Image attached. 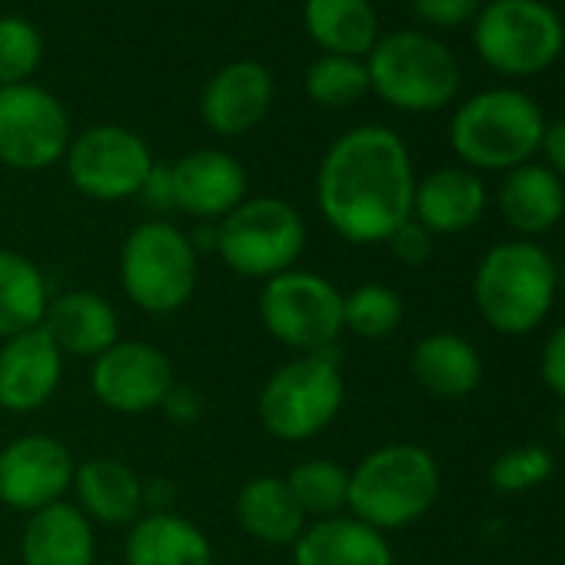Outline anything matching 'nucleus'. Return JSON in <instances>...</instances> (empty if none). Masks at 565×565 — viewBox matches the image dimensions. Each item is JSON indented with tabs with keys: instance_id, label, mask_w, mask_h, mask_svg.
Instances as JSON below:
<instances>
[{
	"instance_id": "obj_38",
	"label": "nucleus",
	"mask_w": 565,
	"mask_h": 565,
	"mask_svg": "<svg viewBox=\"0 0 565 565\" xmlns=\"http://www.w3.org/2000/svg\"><path fill=\"white\" fill-rule=\"evenodd\" d=\"M160 409L167 413V419H170V423L186 426V423L200 419V413H203V399H200V393H193V390H186V386H173V390L167 393V399H163V406H160Z\"/></svg>"
},
{
	"instance_id": "obj_18",
	"label": "nucleus",
	"mask_w": 565,
	"mask_h": 565,
	"mask_svg": "<svg viewBox=\"0 0 565 565\" xmlns=\"http://www.w3.org/2000/svg\"><path fill=\"white\" fill-rule=\"evenodd\" d=\"M489 193L476 170L469 167H439L416 180L413 220L423 223L433 236H452L476 226L486 213Z\"/></svg>"
},
{
	"instance_id": "obj_25",
	"label": "nucleus",
	"mask_w": 565,
	"mask_h": 565,
	"mask_svg": "<svg viewBox=\"0 0 565 565\" xmlns=\"http://www.w3.org/2000/svg\"><path fill=\"white\" fill-rule=\"evenodd\" d=\"M499 213L519 239L542 236L565 216V183L545 163H522L502 177Z\"/></svg>"
},
{
	"instance_id": "obj_35",
	"label": "nucleus",
	"mask_w": 565,
	"mask_h": 565,
	"mask_svg": "<svg viewBox=\"0 0 565 565\" xmlns=\"http://www.w3.org/2000/svg\"><path fill=\"white\" fill-rule=\"evenodd\" d=\"M386 243H390L393 256H396L399 263H406V266H423V263L433 256V233H429L423 223H416L413 216H409Z\"/></svg>"
},
{
	"instance_id": "obj_4",
	"label": "nucleus",
	"mask_w": 565,
	"mask_h": 565,
	"mask_svg": "<svg viewBox=\"0 0 565 565\" xmlns=\"http://www.w3.org/2000/svg\"><path fill=\"white\" fill-rule=\"evenodd\" d=\"M542 107L515 87L479 90L462 100L449 120V143L462 167L476 173H509L522 163H532L542 147Z\"/></svg>"
},
{
	"instance_id": "obj_3",
	"label": "nucleus",
	"mask_w": 565,
	"mask_h": 565,
	"mask_svg": "<svg viewBox=\"0 0 565 565\" xmlns=\"http://www.w3.org/2000/svg\"><path fill=\"white\" fill-rule=\"evenodd\" d=\"M558 294V266L532 239L495 243L476 266L472 300L486 327L502 337L532 333L552 313Z\"/></svg>"
},
{
	"instance_id": "obj_26",
	"label": "nucleus",
	"mask_w": 565,
	"mask_h": 565,
	"mask_svg": "<svg viewBox=\"0 0 565 565\" xmlns=\"http://www.w3.org/2000/svg\"><path fill=\"white\" fill-rule=\"evenodd\" d=\"M413 380L436 399H466L482 383V360L459 333H429L409 353Z\"/></svg>"
},
{
	"instance_id": "obj_27",
	"label": "nucleus",
	"mask_w": 565,
	"mask_h": 565,
	"mask_svg": "<svg viewBox=\"0 0 565 565\" xmlns=\"http://www.w3.org/2000/svg\"><path fill=\"white\" fill-rule=\"evenodd\" d=\"M303 21L323 54L363 61L380 41L373 0H307Z\"/></svg>"
},
{
	"instance_id": "obj_7",
	"label": "nucleus",
	"mask_w": 565,
	"mask_h": 565,
	"mask_svg": "<svg viewBox=\"0 0 565 565\" xmlns=\"http://www.w3.org/2000/svg\"><path fill=\"white\" fill-rule=\"evenodd\" d=\"M366 74L370 90L403 114H436L456 100L462 84L456 54L423 31L380 38L366 54Z\"/></svg>"
},
{
	"instance_id": "obj_10",
	"label": "nucleus",
	"mask_w": 565,
	"mask_h": 565,
	"mask_svg": "<svg viewBox=\"0 0 565 565\" xmlns=\"http://www.w3.org/2000/svg\"><path fill=\"white\" fill-rule=\"evenodd\" d=\"M263 330L300 353H327L343 337V290L313 269H287L266 279L256 297Z\"/></svg>"
},
{
	"instance_id": "obj_32",
	"label": "nucleus",
	"mask_w": 565,
	"mask_h": 565,
	"mask_svg": "<svg viewBox=\"0 0 565 565\" xmlns=\"http://www.w3.org/2000/svg\"><path fill=\"white\" fill-rule=\"evenodd\" d=\"M44 61V38L24 18H0V87L31 84Z\"/></svg>"
},
{
	"instance_id": "obj_33",
	"label": "nucleus",
	"mask_w": 565,
	"mask_h": 565,
	"mask_svg": "<svg viewBox=\"0 0 565 565\" xmlns=\"http://www.w3.org/2000/svg\"><path fill=\"white\" fill-rule=\"evenodd\" d=\"M555 472V462L548 456L545 446H515V449H505L492 469H489V482L499 489V492H529V489H539L548 476Z\"/></svg>"
},
{
	"instance_id": "obj_9",
	"label": "nucleus",
	"mask_w": 565,
	"mask_h": 565,
	"mask_svg": "<svg viewBox=\"0 0 565 565\" xmlns=\"http://www.w3.org/2000/svg\"><path fill=\"white\" fill-rule=\"evenodd\" d=\"M472 44L502 77H539L565 51V24L545 0H489L472 21Z\"/></svg>"
},
{
	"instance_id": "obj_23",
	"label": "nucleus",
	"mask_w": 565,
	"mask_h": 565,
	"mask_svg": "<svg viewBox=\"0 0 565 565\" xmlns=\"http://www.w3.org/2000/svg\"><path fill=\"white\" fill-rule=\"evenodd\" d=\"M294 565H396L383 532L353 515L310 522L294 542Z\"/></svg>"
},
{
	"instance_id": "obj_13",
	"label": "nucleus",
	"mask_w": 565,
	"mask_h": 565,
	"mask_svg": "<svg viewBox=\"0 0 565 565\" xmlns=\"http://www.w3.org/2000/svg\"><path fill=\"white\" fill-rule=\"evenodd\" d=\"M173 386V363L147 340H117L110 350L90 360L94 399L120 416H143L160 409Z\"/></svg>"
},
{
	"instance_id": "obj_40",
	"label": "nucleus",
	"mask_w": 565,
	"mask_h": 565,
	"mask_svg": "<svg viewBox=\"0 0 565 565\" xmlns=\"http://www.w3.org/2000/svg\"><path fill=\"white\" fill-rule=\"evenodd\" d=\"M555 436H558V443L565 446V403H562L558 413H555Z\"/></svg>"
},
{
	"instance_id": "obj_16",
	"label": "nucleus",
	"mask_w": 565,
	"mask_h": 565,
	"mask_svg": "<svg viewBox=\"0 0 565 565\" xmlns=\"http://www.w3.org/2000/svg\"><path fill=\"white\" fill-rule=\"evenodd\" d=\"M64 380V353L44 330L0 343V409L28 416L44 409Z\"/></svg>"
},
{
	"instance_id": "obj_14",
	"label": "nucleus",
	"mask_w": 565,
	"mask_h": 565,
	"mask_svg": "<svg viewBox=\"0 0 565 565\" xmlns=\"http://www.w3.org/2000/svg\"><path fill=\"white\" fill-rule=\"evenodd\" d=\"M74 452L47 433H28L0 449V505L41 512L61 502L74 486Z\"/></svg>"
},
{
	"instance_id": "obj_29",
	"label": "nucleus",
	"mask_w": 565,
	"mask_h": 565,
	"mask_svg": "<svg viewBox=\"0 0 565 565\" xmlns=\"http://www.w3.org/2000/svg\"><path fill=\"white\" fill-rule=\"evenodd\" d=\"M287 486L297 499V505L303 509L307 522H320V519H333V515H347V502H350V469L340 466L337 459H303L297 462L287 476Z\"/></svg>"
},
{
	"instance_id": "obj_12",
	"label": "nucleus",
	"mask_w": 565,
	"mask_h": 565,
	"mask_svg": "<svg viewBox=\"0 0 565 565\" xmlns=\"http://www.w3.org/2000/svg\"><path fill=\"white\" fill-rule=\"evenodd\" d=\"M71 117L64 104L38 87H0V163L11 170H47L71 147Z\"/></svg>"
},
{
	"instance_id": "obj_1",
	"label": "nucleus",
	"mask_w": 565,
	"mask_h": 565,
	"mask_svg": "<svg viewBox=\"0 0 565 565\" xmlns=\"http://www.w3.org/2000/svg\"><path fill=\"white\" fill-rule=\"evenodd\" d=\"M416 170L390 127H353L333 140L317 170V206L327 226L356 246L386 243L413 216Z\"/></svg>"
},
{
	"instance_id": "obj_22",
	"label": "nucleus",
	"mask_w": 565,
	"mask_h": 565,
	"mask_svg": "<svg viewBox=\"0 0 565 565\" xmlns=\"http://www.w3.org/2000/svg\"><path fill=\"white\" fill-rule=\"evenodd\" d=\"M124 562L127 565H213V542L196 522L170 509L143 512L127 529Z\"/></svg>"
},
{
	"instance_id": "obj_37",
	"label": "nucleus",
	"mask_w": 565,
	"mask_h": 565,
	"mask_svg": "<svg viewBox=\"0 0 565 565\" xmlns=\"http://www.w3.org/2000/svg\"><path fill=\"white\" fill-rule=\"evenodd\" d=\"M140 200H143L153 213H170V210H173V177H170V167L153 163L150 177H147L143 186H140Z\"/></svg>"
},
{
	"instance_id": "obj_34",
	"label": "nucleus",
	"mask_w": 565,
	"mask_h": 565,
	"mask_svg": "<svg viewBox=\"0 0 565 565\" xmlns=\"http://www.w3.org/2000/svg\"><path fill=\"white\" fill-rule=\"evenodd\" d=\"M479 0H413V11L433 24V28H443V31H452V28H462V24H472L476 14H479Z\"/></svg>"
},
{
	"instance_id": "obj_11",
	"label": "nucleus",
	"mask_w": 565,
	"mask_h": 565,
	"mask_svg": "<svg viewBox=\"0 0 565 565\" xmlns=\"http://www.w3.org/2000/svg\"><path fill=\"white\" fill-rule=\"evenodd\" d=\"M64 163L77 193L100 203H120L140 196V186L157 160L147 140L134 130L100 124L71 140Z\"/></svg>"
},
{
	"instance_id": "obj_15",
	"label": "nucleus",
	"mask_w": 565,
	"mask_h": 565,
	"mask_svg": "<svg viewBox=\"0 0 565 565\" xmlns=\"http://www.w3.org/2000/svg\"><path fill=\"white\" fill-rule=\"evenodd\" d=\"M173 177V210L193 216L196 223H220L246 200L243 163L216 147L193 150L170 163Z\"/></svg>"
},
{
	"instance_id": "obj_6",
	"label": "nucleus",
	"mask_w": 565,
	"mask_h": 565,
	"mask_svg": "<svg viewBox=\"0 0 565 565\" xmlns=\"http://www.w3.org/2000/svg\"><path fill=\"white\" fill-rule=\"evenodd\" d=\"M343 403L347 380L333 350L300 353L269 373L256 396V416L279 443H310L337 423Z\"/></svg>"
},
{
	"instance_id": "obj_39",
	"label": "nucleus",
	"mask_w": 565,
	"mask_h": 565,
	"mask_svg": "<svg viewBox=\"0 0 565 565\" xmlns=\"http://www.w3.org/2000/svg\"><path fill=\"white\" fill-rule=\"evenodd\" d=\"M539 153L545 157V167L562 180L565 177V117L545 124V134H542V147Z\"/></svg>"
},
{
	"instance_id": "obj_20",
	"label": "nucleus",
	"mask_w": 565,
	"mask_h": 565,
	"mask_svg": "<svg viewBox=\"0 0 565 565\" xmlns=\"http://www.w3.org/2000/svg\"><path fill=\"white\" fill-rule=\"evenodd\" d=\"M41 330L54 340L64 360H97L120 340V317L97 290H67L61 297H51Z\"/></svg>"
},
{
	"instance_id": "obj_31",
	"label": "nucleus",
	"mask_w": 565,
	"mask_h": 565,
	"mask_svg": "<svg viewBox=\"0 0 565 565\" xmlns=\"http://www.w3.org/2000/svg\"><path fill=\"white\" fill-rule=\"evenodd\" d=\"M307 94L320 107H350V104H360L370 94L366 61L323 54L307 71Z\"/></svg>"
},
{
	"instance_id": "obj_24",
	"label": "nucleus",
	"mask_w": 565,
	"mask_h": 565,
	"mask_svg": "<svg viewBox=\"0 0 565 565\" xmlns=\"http://www.w3.org/2000/svg\"><path fill=\"white\" fill-rule=\"evenodd\" d=\"M233 512H236L239 529L253 542L273 545V548H282V545L294 548V542L310 525L282 476H253V479H246L239 486V492H236Z\"/></svg>"
},
{
	"instance_id": "obj_19",
	"label": "nucleus",
	"mask_w": 565,
	"mask_h": 565,
	"mask_svg": "<svg viewBox=\"0 0 565 565\" xmlns=\"http://www.w3.org/2000/svg\"><path fill=\"white\" fill-rule=\"evenodd\" d=\"M77 509L100 525H134L147 512V482L124 459L94 456L74 472Z\"/></svg>"
},
{
	"instance_id": "obj_41",
	"label": "nucleus",
	"mask_w": 565,
	"mask_h": 565,
	"mask_svg": "<svg viewBox=\"0 0 565 565\" xmlns=\"http://www.w3.org/2000/svg\"><path fill=\"white\" fill-rule=\"evenodd\" d=\"M562 4H565V0H562Z\"/></svg>"
},
{
	"instance_id": "obj_36",
	"label": "nucleus",
	"mask_w": 565,
	"mask_h": 565,
	"mask_svg": "<svg viewBox=\"0 0 565 565\" xmlns=\"http://www.w3.org/2000/svg\"><path fill=\"white\" fill-rule=\"evenodd\" d=\"M539 376L548 386L552 396H558L565 403V323L548 337V343L542 347L539 356Z\"/></svg>"
},
{
	"instance_id": "obj_2",
	"label": "nucleus",
	"mask_w": 565,
	"mask_h": 565,
	"mask_svg": "<svg viewBox=\"0 0 565 565\" xmlns=\"http://www.w3.org/2000/svg\"><path fill=\"white\" fill-rule=\"evenodd\" d=\"M443 472L429 449L416 443H390L366 452L350 469L347 515L376 532H396L419 522L439 499Z\"/></svg>"
},
{
	"instance_id": "obj_5",
	"label": "nucleus",
	"mask_w": 565,
	"mask_h": 565,
	"mask_svg": "<svg viewBox=\"0 0 565 565\" xmlns=\"http://www.w3.org/2000/svg\"><path fill=\"white\" fill-rule=\"evenodd\" d=\"M200 279V253L186 230L153 216L137 223L120 246V290L147 317L180 313Z\"/></svg>"
},
{
	"instance_id": "obj_17",
	"label": "nucleus",
	"mask_w": 565,
	"mask_h": 565,
	"mask_svg": "<svg viewBox=\"0 0 565 565\" xmlns=\"http://www.w3.org/2000/svg\"><path fill=\"white\" fill-rule=\"evenodd\" d=\"M273 104V77L259 61H233L220 67L200 97V117L216 137H243Z\"/></svg>"
},
{
	"instance_id": "obj_21",
	"label": "nucleus",
	"mask_w": 565,
	"mask_h": 565,
	"mask_svg": "<svg viewBox=\"0 0 565 565\" xmlns=\"http://www.w3.org/2000/svg\"><path fill=\"white\" fill-rule=\"evenodd\" d=\"M24 565H94L97 535L94 522L67 499L31 512L21 535Z\"/></svg>"
},
{
	"instance_id": "obj_30",
	"label": "nucleus",
	"mask_w": 565,
	"mask_h": 565,
	"mask_svg": "<svg viewBox=\"0 0 565 565\" xmlns=\"http://www.w3.org/2000/svg\"><path fill=\"white\" fill-rule=\"evenodd\" d=\"M403 323V300L386 282H360L343 294V333L360 340H386Z\"/></svg>"
},
{
	"instance_id": "obj_8",
	"label": "nucleus",
	"mask_w": 565,
	"mask_h": 565,
	"mask_svg": "<svg viewBox=\"0 0 565 565\" xmlns=\"http://www.w3.org/2000/svg\"><path fill=\"white\" fill-rule=\"evenodd\" d=\"M307 223L300 210L279 196H246L216 223V253L243 279H273L300 263Z\"/></svg>"
},
{
	"instance_id": "obj_28",
	"label": "nucleus",
	"mask_w": 565,
	"mask_h": 565,
	"mask_svg": "<svg viewBox=\"0 0 565 565\" xmlns=\"http://www.w3.org/2000/svg\"><path fill=\"white\" fill-rule=\"evenodd\" d=\"M51 307L44 269L14 249H0V343L41 330Z\"/></svg>"
}]
</instances>
